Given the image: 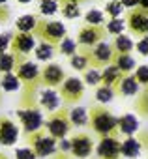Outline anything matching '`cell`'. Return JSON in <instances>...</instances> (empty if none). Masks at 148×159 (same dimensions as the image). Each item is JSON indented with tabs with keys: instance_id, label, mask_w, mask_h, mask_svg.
<instances>
[{
	"instance_id": "cb8c5ba5",
	"label": "cell",
	"mask_w": 148,
	"mask_h": 159,
	"mask_svg": "<svg viewBox=\"0 0 148 159\" xmlns=\"http://www.w3.org/2000/svg\"><path fill=\"white\" fill-rule=\"evenodd\" d=\"M113 62H114V66H116L124 75H127V73H131V69H135V60H133L131 54H116V52H114Z\"/></svg>"
},
{
	"instance_id": "60d3db41",
	"label": "cell",
	"mask_w": 148,
	"mask_h": 159,
	"mask_svg": "<svg viewBox=\"0 0 148 159\" xmlns=\"http://www.w3.org/2000/svg\"><path fill=\"white\" fill-rule=\"evenodd\" d=\"M124 8H129V10H135L139 8V0H120Z\"/></svg>"
},
{
	"instance_id": "bcb514c9",
	"label": "cell",
	"mask_w": 148,
	"mask_h": 159,
	"mask_svg": "<svg viewBox=\"0 0 148 159\" xmlns=\"http://www.w3.org/2000/svg\"><path fill=\"white\" fill-rule=\"evenodd\" d=\"M8 2V0H0V6H2V4H6Z\"/></svg>"
},
{
	"instance_id": "ffe728a7",
	"label": "cell",
	"mask_w": 148,
	"mask_h": 159,
	"mask_svg": "<svg viewBox=\"0 0 148 159\" xmlns=\"http://www.w3.org/2000/svg\"><path fill=\"white\" fill-rule=\"evenodd\" d=\"M116 127H118L120 133L131 137V135L139 129V122H137V118H135L133 114H124V116L118 118V125H116Z\"/></svg>"
},
{
	"instance_id": "836d02e7",
	"label": "cell",
	"mask_w": 148,
	"mask_h": 159,
	"mask_svg": "<svg viewBox=\"0 0 148 159\" xmlns=\"http://www.w3.org/2000/svg\"><path fill=\"white\" fill-rule=\"evenodd\" d=\"M85 83L88 86H98L101 83V71L98 67H88L85 71Z\"/></svg>"
},
{
	"instance_id": "f1b7e54d",
	"label": "cell",
	"mask_w": 148,
	"mask_h": 159,
	"mask_svg": "<svg viewBox=\"0 0 148 159\" xmlns=\"http://www.w3.org/2000/svg\"><path fill=\"white\" fill-rule=\"evenodd\" d=\"M58 52L64 54V56H73V54L77 52V41L66 36V38L58 43Z\"/></svg>"
},
{
	"instance_id": "d590c367",
	"label": "cell",
	"mask_w": 148,
	"mask_h": 159,
	"mask_svg": "<svg viewBox=\"0 0 148 159\" xmlns=\"http://www.w3.org/2000/svg\"><path fill=\"white\" fill-rule=\"evenodd\" d=\"M122 10H124V6H122L120 0H109V2L105 4V11L103 13H107L111 19H116L122 13Z\"/></svg>"
},
{
	"instance_id": "5bb4252c",
	"label": "cell",
	"mask_w": 148,
	"mask_h": 159,
	"mask_svg": "<svg viewBox=\"0 0 148 159\" xmlns=\"http://www.w3.org/2000/svg\"><path fill=\"white\" fill-rule=\"evenodd\" d=\"M19 139V129L17 125L8 120V118H2L0 120V144H4V146H12L15 144Z\"/></svg>"
},
{
	"instance_id": "ba28073f",
	"label": "cell",
	"mask_w": 148,
	"mask_h": 159,
	"mask_svg": "<svg viewBox=\"0 0 148 159\" xmlns=\"http://www.w3.org/2000/svg\"><path fill=\"white\" fill-rule=\"evenodd\" d=\"M71 129V124H69V118L66 112H58L54 116H51V120L47 122V131L53 139H66V135L69 133Z\"/></svg>"
},
{
	"instance_id": "ac0fdd59",
	"label": "cell",
	"mask_w": 148,
	"mask_h": 159,
	"mask_svg": "<svg viewBox=\"0 0 148 159\" xmlns=\"http://www.w3.org/2000/svg\"><path fill=\"white\" fill-rule=\"evenodd\" d=\"M116 86H118V92L122 96H135L139 92V83L133 75H124Z\"/></svg>"
},
{
	"instance_id": "7a4b0ae2",
	"label": "cell",
	"mask_w": 148,
	"mask_h": 159,
	"mask_svg": "<svg viewBox=\"0 0 148 159\" xmlns=\"http://www.w3.org/2000/svg\"><path fill=\"white\" fill-rule=\"evenodd\" d=\"M88 116H90V124H92V127H94V131H96V133H99V135L107 137V135H111V133H114V131H116L118 120H116V118L107 111V109L96 107Z\"/></svg>"
},
{
	"instance_id": "8d00e7d4",
	"label": "cell",
	"mask_w": 148,
	"mask_h": 159,
	"mask_svg": "<svg viewBox=\"0 0 148 159\" xmlns=\"http://www.w3.org/2000/svg\"><path fill=\"white\" fill-rule=\"evenodd\" d=\"M133 77L137 79L139 84H148V66H139Z\"/></svg>"
},
{
	"instance_id": "6da1fadb",
	"label": "cell",
	"mask_w": 148,
	"mask_h": 159,
	"mask_svg": "<svg viewBox=\"0 0 148 159\" xmlns=\"http://www.w3.org/2000/svg\"><path fill=\"white\" fill-rule=\"evenodd\" d=\"M34 34H38L41 38V41H47L51 45H58L66 38V26L60 21H38Z\"/></svg>"
},
{
	"instance_id": "ab89813d",
	"label": "cell",
	"mask_w": 148,
	"mask_h": 159,
	"mask_svg": "<svg viewBox=\"0 0 148 159\" xmlns=\"http://www.w3.org/2000/svg\"><path fill=\"white\" fill-rule=\"evenodd\" d=\"M137 51L142 54V56H148V36H142L137 43Z\"/></svg>"
},
{
	"instance_id": "f35d334b",
	"label": "cell",
	"mask_w": 148,
	"mask_h": 159,
	"mask_svg": "<svg viewBox=\"0 0 148 159\" xmlns=\"http://www.w3.org/2000/svg\"><path fill=\"white\" fill-rule=\"evenodd\" d=\"M12 38H13V34H12V32H6V34H0V54H2V52H6V51L10 49Z\"/></svg>"
},
{
	"instance_id": "d6a6232c",
	"label": "cell",
	"mask_w": 148,
	"mask_h": 159,
	"mask_svg": "<svg viewBox=\"0 0 148 159\" xmlns=\"http://www.w3.org/2000/svg\"><path fill=\"white\" fill-rule=\"evenodd\" d=\"M113 98H114V88H113V86L101 84V86L96 90V99H98L99 103H109V101H113Z\"/></svg>"
},
{
	"instance_id": "7402d4cb",
	"label": "cell",
	"mask_w": 148,
	"mask_h": 159,
	"mask_svg": "<svg viewBox=\"0 0 148 159\" xmlns=\"http://www.w3.org/2000/svg\"><path fill=\"white\" fill-rule=\"evenodd\" d=\"M67 118H69V124L75 125V127H83V125H86L88 120H90V116H88V112H86L85 107H75V109H71L69 114H67Z\"/></svg>"
},
{
	"instance_id": "f546056e",
	"label": "cell",
	"mask_w": 148,
	"mask_h": 159,
	"mask_svg": "<svg viewBox=\"0 0 148 159\" xmlns=\"http://www.w3.org/2000/svg\"><path fill=\"white\" fill-rule=\"evenodd\" d=\"M85 21L86 25L90 26H103V21H105V13L101 10H88L85 13Z\"/></svg>"
},
{
	"instance_id": "603a6c76",
	"label": "cell",
	"mask_w": 148,
	"mask_h": 159,
	"mask_svg": "<svg viewBox=\"0 0 148 159\" xmlns=\"http://www.w3.org/2000/svg\"><path fill=\"white\" fill-rule=\"evenodd\" d=\"M120 153L126 155V157H137L141 153V142L133 137H127L124 142H120Z\"/></svg>"
},
{
	"instance_id": "9a60e30c",
	"label": "cell",
	"mask_w": 148,
	"mask_h": 159,
	"mask_svg": "<svg viewBox=\"0 0 148 159\" xmlns=\"http://www.w3.org/2000/svg\"><path fill=\"white\" fill-rule=\"evenodd\" d=\"M15 75L19 77V81H25L26 84H32V83H36V79L39 77V67H38V64L25 60V62L17 64V73Z\"/></svg>"
},
{
	"instance_id": "d6986e66",
	"label": "cell",
	"mask_w": 148,
	"mask_h": 159,
	"mask_svg": "<svg viewBox=\"0 0 148 159\" xmlns=\"http://www.w3.org/2000/svg\"><path fill=\"white\" fill-rule=\"evenodd\" d=\"M133 47H135L133 39L129 36H126V34H118L114 38V41H113V49H114L116 54H131Z\"/></svg>"
},
{
	"instance_id": "ee69618b",
	"label": "cell",
	"mask_w": 148,
	"mask_h": 159,
	"mask_svg": "<svg viewBox=\"0 0 148 159\" xmlns=\"http://www.w3.org/2000/svg\"><path fill=\"white\" fill-rule=\"evenodd\" d=\"M62 2H75V4H79L81 0H62Z\"/></svg>"
},
{
	"instance_id": "2e32d148",
	"label": "cell",
	"mask_w": 148,
	"mask_h": 159,
	"mask_svg": "<svg viewBox=\"0 0 148 159\" xmlns=\"http://www.w3.org/2000/svg\"><path fill=\"white\" fill-rule=\"evenodd\" d=\"M38 99H39V105L49 112H54L60 107V94L54 88H41Z\"/></svg>"
},
{
	"instance_id": "74e56055",
	"label": "cell",
	"mask_w": 148,
	"mask_h": 159,
	"mask_svg": "<svg viewBox=\"0 0 148 159\" xmlns=\"http://www.w3.org/2000/svg\"><path fill=\"white\" fill-rule=\"evenodd\" d=\"M38 155L34 153L32 148H19L15 152V159H36Z\"/></svg>"
},
{
	"instance_id": "4fadbf2b",
	"label": "cell",
	"mask_w": 148,
	"mask_h": 159,
	"mask_svg": "<svg viewBox=\"0 0 148 159\" xmlns=\"http://www.w3.org/2000/svg\"><path fill=\"white\" fill-rule=\"evenodd\" d=\"M126 26L135 34H148V13L141 8H135L126 21Z\"/></svg>"
},
{
	"instance_id": "3957f363",
	"label": "cell",
	"mask_w": 148,
	"mask_h": 159,
	"mask_svg": "<svg viewBox=\"0 0 148 159\" xmlns=\"http://www.w3.org/2000/svg\"><path fill=\"white\" fill-rule=\"evenodd\" d=\"M10 45H12V47H10L12 52L19 58V64H21V62H25V56H26L30 51H34V47H36V38H34L32 32H17V34H13Z\"/></svg>"
},
{
	"instance_id": "e0dca14e",
	"label": "cell",
	"mask_w": 148,
	"mask_h": 159,
	"mask_svg": "<svg viewBox=\"0 0 148 159\" xmlns=\"http://www.w3.org/2000/svg\"><path fill=\"white\" fill-rule=\"evenodd\" d=\"M124 77V73L114 66V64H109L105 66V69L101 71V84L105 86H116L120 83V79Z\"/></svg>"
},
{
	"instance_id": "484cf974",
	"label": "cell",
	"mask_w": 148,
	"mask_h": 159,
	"mask_svg": "<svg viewBox=\"0 0 148 159\" xmlns=\"http://www.w3.org/2000/svg\"><path fill=\"white\" fill-rule=\"evenodd\" d=\"M34 52H36V58H38V60L49 62V60L54 56L56 49H54V45H51V43H47V41H39V43L34 47Z\"/></svg>"
},
{
	"instance_id": "83f0119b",
	"label": "cell",
	"mask_w": 148,
	"mask_h": 159,
	"mask_svg": "<svg viewBox=\"0 0 148 159\" xmlns=\"http://www.w3.org/2000/svg\"><path fill=\"white\" fill-rule=\"evenodd\" d=\"M0 88L4 92H15L19 88V77L15 73H4L0 79Z\"/></svg>"
},
{
	"instance_id": "9c48e42d",
	"label": "cell",
	"mask_w": 148,
	"mask_h": 159,
	"mask_svg": "<svg viewBox=\"0 0 148 159\" xmlns=\"http://www.w3.org/2000/svg\"><path fill=\"white\" fill-rule=\"evenodd\" d=\"M39 81L41 84H45L47 88H54V86H60L64 83V79H66V73L64 69L58 66V64H47L41 71H39Z\"/></svg>"
},
{
	"instance_id": "1f68e13d",
	"label": "cell",
	"mask_w": 148,
	"mask_h": 159,
	"mask_svg": "<svg viewBox=\"0 0 148 159\" xmlns=\"http://www.w3.org/2000/svg\"><path fill=\"white\" fill-rule=\"evenodd\" d=\"M105 30H107V34H114V36H118V34H124V30H126V21L124 19H111L107 25H105Z\"/></svg>"
},
{
	"instance_id": "30bf717a",
	"label": "cell",
	"mask_w": 148,
	"mask_h": 159,
	"mask_svg": "<svg viewBox=\"0 0 148 159\" xmlns=\"http://www.w3.org/2000/svg\"><path fill=\"white\" fill-rule=\"evenodd\" d=\"M114 56V49L111 45H107L105 41L96 43L90 49V58H92V67H99V66H109L113 62Z\"/></svg>"
},
{
	"instance_id": "4316f807",
	"label": "cell",
	"mask_w": 148,
	"mask_h": 159,
	"mask_svg": "<svg viewBox=\"0 0 148 159\" xmlns=\"http://www.w3.org/2000/svg\"><path fill=\"white\" fill-rule=\"evenodd\" d=\"M38 17L36 15H21L15 21V28L17 32H34V28L38 26Z\"/></svg>"
},
{
	"instance_id": "52a82bcc",
	"label": "cell",
	"mask_w": 148,
	"mask_h": 159,
	"mask_svg": "<svg viewBox=\"0 0 148 159\" xmlns=\"http://www.w3.org/2000/svg\"><path fill=\"white\" fill-rule=\"evenodd\" d=\"M17 116L21 118V124H23V127H25V131H26L28 135H32V133H36V131L41 129L43 118H41V112H39L38 109H34V107L21 109V111L17 112Z\"/></svg>"
},
{
	"instance_id": "5b68a950",
	"label": "cell",
	"mask_w": 148,
	"mask_h": 159,
	"mask_svg": "<svg viewBox=\"0 0 148 159\" xmlns=\"http://www.w3.org/2000/svg\"><path fill=\"white\" fill-rule=\"evenodd\" d=\"M85 94V83L79 77H66L64 83L60 84V96L67 103H75Z\"/></svg>"
},
{
	"instance_id": "e575fe53",
	"label": "cell",
	"mask_w": 148,
	"mask_h": 159,
	"mask_svg": "<svg viewBox=\"0 0 148 159\" xmlns=\"http://www.w3.org/2000/svg\"><path fill=\"white\" fill-rule=\"evenodd\" d=\"M38 10L41 15H53L58 11V0H39Z\"/></svg>"
},
{
	"instance_id": "b9f144b4",
	"label": "cell",
	"mask_w": 148,
	"mask_h": 159,
	"mask_svg": "<svg viewBox=\"0 0 148 159\" xmlns=\"http://www.w3.org/2000/svg\"><path fill=\"white\" fill-rule=\"evenodd\" d=\"M58 146H60V150H62V152H67V150L71 148L69 140H66V139H60V144H58Z\"/></svg>"
},
{
	"instance_id": "277c9868",
	"label": "cell",
	"mask_w": 148,
	"mask_h": 159,
	"mask_svg": "<svg viewBox=\"0 0 148 159\" xmlns=\"http://www.w3.org/2000/svg\"><path fill=\"white\" fill-rule=\"evenodd\" d=\"M30 142H32V150L38 157H49L56 152L58 144H56V139H53L51 135H45V133H32L30 135Z\"/></svg>"
},
{
	"instance_id": "f6af8a7d",
	"label": "cell",
	"mask_w": 148,
	"mask_h": 159,
	"mask_svg": "<svg viewBox=\"0 0 148 159\" xmlns=\"http://www.w3.org/2000/svg\"><path fill=\"white\" fill-rule=\"evenodd\" d=\"M17 2H21V4H28V2H32V0H17Z\"/></svg>"
},
{
	"instance_id": "4dcf8cb0",
	"label": "cell",
	"mask_w": 148,
	"mask_h": 159,
	"mask_svg": "<svg viewBox=\"0 0 148 159\" xmlns=\"http://www.w3.org/2000/svg\"><path fill=\"white\" fill-rule=\"evenodd\" d=\"M60 11H62V15L66 17V19H77V17H81V6L79 4H75V2H64L62 4V8H60Z\"/></svg>"
},
{
	"instance_id": "44dd1931",
	"label": "cell",
	"mask_w": 148,
	"mask_h": 159,
	"mask_svg": "<svg viewBox=\"0 0 148 159\" xmlns=\"http://www.w3.org/2000/svg\"><path fill=\"white\" fill-rule=\"evenodd\" d=\"M71 58V67L73 69H77V71H86L88 69V66H92V58H90V51H79V52H75L73 56H69Z\"/></svg>"
},
{
	"instance_id": "7bdbcfd3",
	"label": "cell",
	"mask_w": 148,
	"mask_h": 159,
	"mask_svg": "<svg viewBox=\"0 0 148 159\" xmlns=\"http://www.w3.org/2000/svg\"><path fill=\"white\" fill-rule=\"evenodd\" d=\"M139 8L148 13V0H139Z\"/></svg>"
},
{
	"instance_id": "7c38bea8",
	"label": "cell",
	"mask_w": 148,
	"mask_h": 159,
	"mask_svg": "<svg viewBox=\"0 0 148 159\" xmlns=\"http://www.w3.org/2000/svg\"><path fill=\"white\" fill-rule=\"evenodd\" d=\"M96 152H98V155L101 159H118L120 157V142L114 137L107 135L98 142Z\"/></svg>"
},
{
	"instance_id": "8992f818",
	"label": "cell",
	"mask_w": 148,
	"mask_h": 159,
	"mask_svg": "<svg viewBox=\"0 0 148 159\" xmlns=\"http://www.w3.org/2000/svg\"><path fill=\"white\" fill-rule=\"evenodd\" d=\"M107 36V30L105 26H90L86 25L85 28L79 30V36H77V43L83 45V47H94L96 43L103 41Z\"/></svg>"
},
{
	"instance_id": "8fae6325",
	"label": "cell",
	"mask_w": 148,
	"mask_h": 159,
	"mask_svg": "<svg viewBox=\"0 0 148 159\" xmlns=\"http://www.w3.org/2000/svg\"><path fill=\"white\" fill-rule=\"evenodd\" d=\"M69 144H71V148H69V152L75 155V157H79V159H85V157H88L90 153H92V148H94V142H92V139L88 137V135H85V133H81V135H75L71 140H69Z\"/></svg>"
},
{
	"instance_id": "d4e9b609",
	"label": "cell",
	"mask_w": 148,
	"mask_h": 159,
	"mask_svg": "<svg viewBox=\"0 0 148 159\" xmlns=\"http://www.w3.org/2000/svg\"><path fill=\"white\" fill-rule=\"evenodd\" d=\"M19 64V58L12 52V51H6L0 54V73H12Z\"/></svg>"
}]
</instances>
